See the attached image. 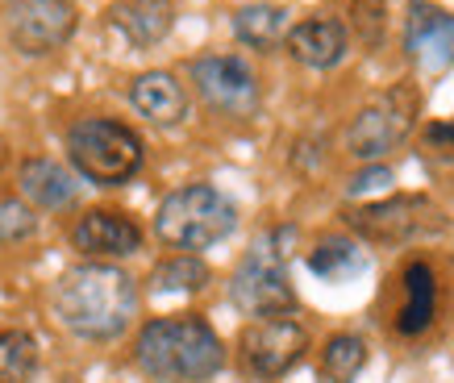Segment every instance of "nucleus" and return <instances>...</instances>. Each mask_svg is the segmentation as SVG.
Masks as SVG:
<instances>
[{
    "label": "nucleus",
    "mask_w": 454,
    "mask_h": 383,
    "mask_svg": "<svg viewBox=\"0 0 454 383\" xmlns=\"http://www.w3.org/2000/svg\"><path fill=\"white\" fill-rule=\"evenodd\" d=\"M55 317L83 342H113L138 317V284L113 262H80L55 284Z\"/></svg>",
    "instance_id": "obj_1"
},
{
    "label": "nucleus",
    "mask_w": 454,
    "mask_h": 383,
    "mask_svg": "<svg viewBox=\"0 0 454 383\" xmlns=\"http://www.w3.org/2000/svg\"><path fill=\"white\" fill-rule=\"evenodd\" d=\"M134 358L159 383H205L225 367V346L205 317L176 313L142 325Z\"/></svg>",
    "instance_id": "obj_2"
},
{
    "label": "nucleus",
    "mask_w": 454,
    "mask_h": 383,
    "mask_svg": "<svg viewBox=\"0 0 454 383\" xmlns=\"http://www.w3.org/2000/svg\"><path fill=\"white\" fill-rule=\"evenodd\" d=\"M296 230L279 225L254 238L247 259L238 262L234 279H230V301L238 313L247 317H288L296 309V287L288 275V246Z\"/></svg>",
    "instance_id": "obj_3"
},
{
    "label": "nucleus",
    "mask_w": 454,
    "mask_h": 383,
    "mask_svg": "<svg viewBox=\"0 0 454 383\" xmlns=\"http://www.w3.org/2000/svg\"><path fill=\"white\" fill-rule=\"evenodd\" d=\"M238 225V205L213 184H188L167 196L154 213V233L171 250H208L225 242Z\"/></svg>",
    "instance_id": "obj_4"
},
{
    "label": "nucleus",
    "mask_w": 454,
    "mask_h": 383,
    "mask_svg": "<svg viewBox=\"0 0 454 383\" xmlns=\"http://www.w3.org/2000/svg\"><path fill=\"white\" fill-rule=\"evenodd\" d=\"M67 159L88 184L121 188L142 171L146 146L129 125L113 117H83L67 129Z\"/></svg>",
    "instance_id": "obj_5"
},
{
    "label": "nucleus",
    "mask_w": 454,
    "mask_h": 383,
    "mask_svg": "<svg viewBox=\"0 0 454 383\" xmlns=\"http://www.w3.org/2000/svg\"><path fill=\"white\" fill-rule=\"evenodd\" d=\"M355 238L375 242V246H404L417 238H434V233L450 230V217L442 213L429 196H384V200H367V205H350L342 213Z\"/></svg>",
    "instance_id": "obj_6"
},
{
    "label": "nucleus",
    "mask_w": 454,
    "mask_h": 383,
    "mask_svg": "<svg viewBox=\"0 0 454 383\" xmlns=\"http://www.w3.org/2000/svg\"><path fill=\"white\" fill-rule=\"evenodd\" d=\"M417 117H421V88L409 80L392 83L384 96H375L372 105L350 121L346 151L355 154L358 163H375V159L400 151L413 137Z\"/></svg>",
    "instance_id": "obj_7"
},
{
    "label": "nucleus",
    "mask_w": 454,
    "mask_h": 383,
    "mask_svg": "<svg viewBox=\"0 0 454 383\" xmlns=\"http://www.w3.org/2000/svg\"><path fill=\"white\" fill-rule=\"evenodd\" d=\"M196 92L221 117H254L259 113V75L250 71L247 59L238 55H200L192 59Z\"/></svg>",
    "instance_id": "obj_8"
},
{
    "label": "nucleus",
    "mask_w": 454,
    "mask_h": 383,
    "mask_svg": "<svg viewBox=\"0 0 454 383\" xmlns=\"http://www.w3.org/2000/svg\"><path fill=\"white\" fill-rule=\"evenodd\" d=\"M238 350H242V367H247L254 379H279V375H288L304 358L309 333H304V325H296L292 317H254V321L242 329Z\"/></svg>",
    "instance_id": "obj_9"
},
{
    "label": "nucleus",
    "mask_w": 454,
    "mask_h": 383,
    "mask_svg": "<svg viewBox=\"0 0 454 383\" xmlns=\"http://www.w3.org/2000/svg\"><path fill=\"white\" fill-rule=\"evenodd\" d=\"M75 0H13L9 9V42L29 59L63 51L75 38Z\"/></svg>",
    "instance_id": "obj_10"
},
{
    "label": "nucleus",
    "mask_w": 454,
    "mask_h": 383,
    "mask_svg": "<svg viewBox=\"0 0 454 383\" xmlns=\"http://www.w3.org/2000/svg\"><path fill=\"white\" fill-rule=\"evenodd\" d=\"M404 55L417 71L442 75L454 67V13L429 0H413L404 17Z\"/></svg>",
    "instance_id": "obj_11"
},
{
    "label": "nucleus",
    "mask_w": 454,
    "mask_h": 383,
    "mask_svg": "<svg viewBox=\"0 0 454 383\" xmlns=\"http://www.w3.org/2000/svg\"><path fill=\"white\" fill-rule=\"evenodd\" d=\"M71 246L88 259H125V254L142 250V225L117 208H92L75 221Z\"/></svg>",
    "instance_id": "obj_12"
},
{
    "label": "nucleus",
    "mask_w": 454,
    "mask_h": 383,
    "mask_svg": "<svg viewBox=\"0 0 454 383\" xmlns=\"http://www.w3.org/2000/svg\"><path fill=\"white\" fill-rule=\"evenodd\" d=\"M438 304H442V292H438L434 267L426 259L404 262V271H400V304H396V313H392V329H396L400 338H421L434 325Z\"/></svg>",
    "instance_id": "obj_13"
},
{
    "label": "nucleus",
    "mask_w": 454,
    "mask_h": 383,
    "mask_svg": "<svg viewBox=\"0 0 454 383\" xmlns=\"http://www.w3.org/2000/svg\"><path fill=\"white\" fill-rule=\"evenodd\" d=\"M284 46L288 55L301 63V67L313 71H330L346 59V46H350V34L338 17H304L296 26H288L284 34Z\"/></svg>",
    "instance_id": "obj_14"
},
{
    "label": "nucleus",
    "mask_w": 454,
    "mask_h": 383,
    "mask_svg": "<svg viewBox=\"0 0 454 383\" xmlns=\"http://www.w3.org/2000/svg\"><path fill=\"white\" fill-rule=\"evenodd\" d=\"M105 21L129 46H159L176 26V0H113Z\"/></svg>",
    "instance_id": "obj_15"
},
{
    "label": "nucleus",
    "mask_w": 454,
    "mask_h": 383,
    "mask_svg": "<svg viewBox=\"0 0 454 383\" xmlns=\"http://www.w3.org/2000/svg\"><path fill=\"white\" fill-rule=\"evenodd\" d=\"M129 100L146 121L163 125V129H171V125L188 117V92L171 71H142L138 80L129 83Z\"/></svg>",
    "instance_id": "obj_16"
},
{
    "label": "nucleus",
    "mask_w": 454,
    "mask_h": 383,
    "mask_svg": "<svg viewBox=\"0 0 454 383\" xmlns=\"http://www.w3.org/2000/svg\"><path fill=\"white\" fill-rule=\"evenodd\" d=\"M17 184H21V196H26L29 205L51 208V213L71 208L75 196H80L75 176H71L67 167H59L55 159H26L21 171H17Z\"/></svg>",
    "instance_id": "obj_17"
},
{
    "label": "nucleus",
    "mask_w": 454,
    "mask_h": 383,
    "mask_svg": "<svg viewBox=\"0 0 454 383\" xmlns=\"http://www.w3.org/2000/svg\"><path fill=\"white\" fill-rule=\"evenodd\" d=\"M288 34V9L284 4H247L234 13V38L250 51H276Z\"/></svg>",
    "instance_id": "obj_18"
},
{
    "label": "nucleus",
    "mask_w": 454,
    "mask_h": 383,
    "mask_svg": "<svg viewBox=\"0 0 454 383\" xmlns=\"http://www.w3.org/2000/svg\"><path fill=\"white\" fill-rule=\"evenodd\" d=\"M363 267H367V259H363L358 242L355 238H342V233H330V238H321L309 250V271L317 279H325V284H342V279L358 275Z\"/></svg>",
    "instance_id": "obj_19"
},
{
    "label": "nucleus",
    "mask_w": 454,
    "mask_h": 383,
    "mask_svg": "<svg viewBox=\"0 0 454 383\" xmlns=\"http://www.w3.org/2000/svg\"><path fill=\"white\" fill-rule=\"evenodd\" d=\"M363 367H367V342L358 333H333L317 358V371L325 383H355Z\"/></svg>",
    "instance_id": "obj_20"
},
{
    "label": "nucleus",
    "mask_w": 454,
    "mask_h": 383,
    "mask_svg": "<svg viewBox=\"0 0 454 383\" xmlns=\"http://www.w3.org/2000/svg\"><path fill=\"white\" fill-rule=\"evenodd\" d=\"M208 279H213L208 262L196 259V254H184V250L171 254V259H163L151 271L154 292H200V287H208Z\"/></svg>",
    "instance_id": "obj_21"
},
{
    "label": "nucleus",
    "mask_w": 454,
    "mask_h": 383,
    "mask_svg": "<svg viewBox=\"0 0 454 383\" xmlns=\"http://www.w3.org/2000/svg\"><path fill=\"white\" fill-rule=\"evenodd\" d=\"M38 375V342L26 329L0 333V383H29Z\"/></svg>",
    "instance_id": "obj_22"
},
{
    "label": "nucleus",
    "mask_w": 454,
    "mask_h": 383,
    "mask_svg": "<svg viewBox=\"0 0 454 383\" xmlns=\"http://www.w3.org/2000/svg\"><path fill=\"white\" fill-rule=\"evenodd\" d=\"M350 26L367 51H375L387 34V4L384 0H350Z\"/></svg>",
    "instance_id": "obj_23"
},
{
    "label": "nucleus",
    "mask_w": 454,
    "mask_h": 383,
    "mask_svg": "<svg viewBox=\"0 0 454 383\" xmlns=\"http://www.w3.org/2000/svg\"><path fill=\"white\" fill-rule=\"evenodd\" d=\"M38 233V213L26 200H0V246H13Z\"/></svg>",
    "instance_id": "obj_24"
},
{
    "label": "nucleus",
    "mask_w": 454,
    "mask_h": 383,
    "mask_svg": "<svg viewBox=\"0 0 454 383\" xmlns=\"http://www.w3.org/2000/svg\"><path fill=\"white\" fill-rule=\"evenodd\" d=\"M421 146H426L429 159H454V117H450V121L426 125V134H421Z\"/></svg>",
    "instance_id": "obj_25"
},
{
    "label": "nucleus",
    "mask_w": 454,
    "mask_h": 383,
    "mask_svg": "<svg viewBox=\"0 0 454 383\" xmlns=\"http://www.w3.org/2000/svg\"><path fill=\"white\" fill-rule=\"evenodd\" d=\"M392 184V171L387 167H367L363 176L350 184V196H363V192H375V188H387Z\"/></svg>",
    "instance_id": "obj_26"
},
{
    "label": "nucleus",
    "mask_w": 454,
    "mask_h": 383,
    "mask_svg": "<svg viewBox=\"0 0 454 383\" xmlns=\"http://www.w3.org/2000/svg\"><path fill=\"white\" fill-rule=\"evenodd\" d=\"M9 167V146H4V137H0V171Z\"/></svg>",
    "instance_id": "obj_27"
}]
</instances>
